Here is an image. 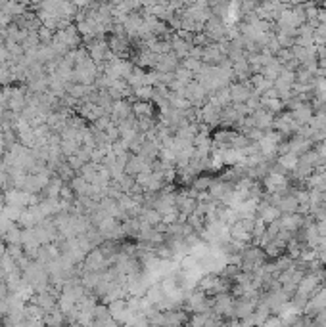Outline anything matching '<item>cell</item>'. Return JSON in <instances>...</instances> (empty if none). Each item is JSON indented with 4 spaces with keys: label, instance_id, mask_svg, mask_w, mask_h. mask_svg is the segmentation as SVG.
<instances>
[{
    "label": "cell",
    "instance_id": "cell-1",
    "mask_svg": "<svg viewBox=\"0 0 326 327\" xmlns=\"http://www.w3.org/2000/svg\"><path fill=\"white\" fill-rule=\"evenodd\" d=\"M319 155H321V159H325L326 161V142H323V145L319 147Z\"/></svg>",
    "mask_w": 326,
    "mask_h": 327
}]
</instances>
